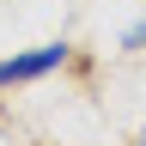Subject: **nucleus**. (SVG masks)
Wrapping results in <instances>:
<instances>
[{"mask_svg": "<svg viewBox=\"0 0 146 146\" xmlns=\"http://www.w3.org/2000/svg\"><path fill=\"white\" fill-rule=\"evenodd\" d=\"M67 61V43H49V49H31V55H12L0 61V85H18V79H43L49 67Z\"/></svg>", "mask_w": 146, "mask_h": 146, "instance_id": "nucleus-1", "label": "nucleus"}, {"mask_svg": "<svg viewBox=\"0 0 146 146\" xmlns=\"http://www.w3.org/2000/svg\"><path fill=\"white\" fill-rule=\"evenodd\" d=\"M122 49H146V18H140V25H134V31L122 36Z\"/></svg>", "mask_w": 146, "mask_h": 146, "instance_id": "nucleus-2", "label": "nucleus"}, {"mask_svg": "<svg viewBox=\"0 0 146 146\" xmlns=\"http://www.w3.org/2000/svg\"><path fill=\"white\" fill-rule=\"evenodd\" d=\"M140 146H146V134H140Z\"/></svg>", "mask_w": 146, "mask_h": 146, "instance_id": "nucleus-3", "label": "nucleus"}]
</instances>
